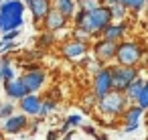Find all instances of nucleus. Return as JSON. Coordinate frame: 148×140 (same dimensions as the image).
<instances>
[{"label": "nucleus", "mask_w": 148, "mask_h": 140, "mask_svg": "<svg viewBox=\"0 0 148 140\" xmlns=\"http://www.w3.org/2000/svg\"><path fill=\"white\" fill-rule=\"evenodd\" d=\"M112 23H114V14H112L110 6H99V8L89 10V12L77 10V14L73 16L75 29L87 33L89 37H101V33L106 31V27L112 25Z\"/></svg>", "instance_id": "obj_1"}, {"label": "nucleus", "mask_w": 148, "mask_h": 140, "mask_svg": "<svg viewBox=\"0 0 148 140\" xmlns=\"http://www.w3.org/2000/svg\"><path fill=\"white\" fill-rule=\"evenodd\" d=\"M25 0H4L0 6V33L21 29L25 23Z\"/></svg>", "instance_id": "obj_2"}, {"label": "nucleus", "mask_w": 148, "mask_h": 140, "mask_svg": "<svg viewBox=\"0 0 148 140\" xmlns=\"http://www.w3.org/2000/svg\"><path fill=\"white\" fill-rule=\"evenodd\" d=\"M132 102L126 97V93L124 91H118V89H112L110 93H106L103 97H99L97 100V112L101 114V116H108V118H120L124 112H126V108L130 106Z\"/></svg>", "instance_id": "obj_3"}, {"label": "nucleus", "mask_w": 148, "mask_h": 140, "mask_svg": "<svg viewBox=\"0 0 148 140\" xmlns=\"http://www.w3.org/2000/svg\"><path fill=\"white\" fill-rule=\"evenodd\" d=\"M144 55V49L140 43L136 41H120L118 45V53H116V63L118 65H126V67H136L140 65Z\"/></svg>", "instance_id": "obj_4"}, {"label": "nucleus", "mask_w": 148, "mask_h": 140, "mask_svg": "<svg viewBox=\"0 0 148 140\" xmlns=\"http://www.w3.org/2000/svg\"><path fill=\"white\" fill-rule=\"evenodd\" d=\"M112 79H114V89L118 91H126L128 85L140 75V71L136 67H126V65H112Z\"/></svg>", "instance_id": "obj_5"}, {"label": "nucleus", "mask_w": 148, "mask_h": 140, "mask_svg": "<svg viewBox=\"0 0 148 140\" xmlns=\"http://www.w3.org/2000/svg\"><path fill=\"white\" fill-rule=\"evenodd\" d=\"M87 51H89V41H81V39H77V37H71V39L65 41L63 47H61V55H63L65 59H69V61H79V59H83V57L87 55Z\"/></svg>", "instance_id": "obj_6"}, {"label": "nucleus", "mask_w": 148, "mask_h": 140, "mask_svg": "<svg viewBox=\"0 0 148 140\" xmlns=\"http://www.w3.org/2000/svg\"><path fill=\"white\" fill-rule=\"evenodd\" d=\"M114 89V79H112V69L110 67H101L99 71H95L93 81H91V93L99 97H103L106 93H110Z\"/></svg>", "instance_id": "obj_7"}, {"label": "nucleus", "mask_w": 148, "mask_h": 140, "mask_svg": "<svg viewBox=\"0 0 148 140\" xmlns=\"http://www.w3.org/2000/svg\"><path fill=\"white\" fill-rule=\"evenodd\" d=\"M118 41H112V39H99V41H95V45H93V57L97 59V61H101V63H110V61H114L116 59V53H118Z\"/></svg>", "instance_id": "obj_8"}, {"label": "nucleus", "mask_w": 148, "mask_h": 140, "mask_svg": "<svg viewBox=\"0 0 148 140\" xmlns=\"http://www.w3.org/2000/svg\"><path fill=\"white\" fill-rule=\"evenodd\" d=\"M21 79H23V83L27 85L29 93H37V91L45 85L47 73H45L41 67H31V69H27V71L21 75Z\"/></svg>", "instance_id": "obj_9"}, {"label": "nucleus", "mask_w": 148, "mask_h": 140, "mask_svg": "<svg viewBox=\"0 0 148 140\" xmlns=\"http://www.w3.org/2000/svg\"><path fill=\"white\" fill-rule=\"evenodd\" d=\"M27 8L31 10V16H33L35 25H41L45 21V16L53 8V0H31V2L27 4Z\"/></svg>", "instance_id": "obj_10"}, {"label": "nucleus", "mask_w": 148, "mask_h": 140, "mask_svg": "<svg viewBox=\"0 0 148 140\" xmlns=\"http://www.w3.org/2000/svg\"><path fill=\"white\" fill-rule=\"evenodd\" d=\"M69 21H71V19H67L63 12H59L57 8H51V12H49V14L45 16V21H43V27H45V31L57 33V31L65 29V27L69 25Z\"/></svg>", "instance_id": "obj_11"}, {"label": "nucleus", "mask_w": 148, "mask_h": 140, "mask_svg": "<svg viewBox=\"0 0 148 140\" xmlns=\"http://www.w3.org/2000/svg\"><path fill=\"white\" fill-rule=\"evenodd\" d=\"M29 128V116L27 114H12L10 118L4 120L2 124V130L6 134H21Z\"/></svg>", "instance_id": "obj_12"}, {"label": "nucleus", "mask_w": 148, "mask_h": 140, "mask_svg": "<svg viewBox=\"0 0 148 140\" xmlns=\"http://www.w3.org/2000/svg\"><path fill=\"white\" fill-rule=\"evenodd\" d=\"M41 106H43V100H41L37 93H27V95L18 102L21 112L27 114V116H39V114H41Z\"/></svg>", "instance_id": "obj_13"}, {"label": "nucleus", "mask_w": 148, "mask_h": 140, "mask_svg": "<svg viewBox=\"0 0 148 140\" xmlns=\"http://www.w3.org/2000/svg\"><path fill=\"white\" fill-rule=\"evenodd\" d=\"M4 91H6V95H8L10 100H14V102H21V100L29 93V89H27V85L23 83L21 77H16V79L4 83Z\"/></svg>", "instance_id": "obj_14"}, {"label": "nucleus", "mask_w": 148, "mask_h": 140, "mask_svg": "<svg viewBox=\"0 0 148 140\" xmlns=\"http://www.w3.org/2000/svg\"><path fill=\"white\" fill-rule=\"evenodd\" d=\"M128 33V23H124V21H116V23H112V25H108L106 27V31L101 33V37L103 39H112V41H122L124 39V35Z\"/></svg>", "instance_id": "obj_15"}, {"label": "nucleus", "mask_w": 148, "mask_h": 140, "mask_svg": "<svg viewBox=\"0 0 148 140\" xmlns=\"http://www.w3.org/2000/svg\"><path fill=\"white\" fill-rule=\"evenodd\" d=\"M144 112H146V110H142L136 102H132V104L126 108V112L122 114V120H124V124H140V118H142Z\"/></svg>", "instance_id": "obj_16"}, {"label": "nucleus", "mask_w": 148, "mask_h": 140, "mask_svg": "<svg viewBox=\"0 0 148 140\" xmlns=\"http://www.w3.org/2000/svg\"><path fill=\"white\" fill-rule=\"evenodd\" d=\"M0 79H2V83H8V81L16 79L14 77V63L6 55H2V59H0Z\"/></svg>", "instance_id": "obj_17"}, {"label": "nucleus", "mask_w": 148, "mask_h": 140, "mask_svg": "<svg viewBox=\"0 0 148 140\" xmlns=\"http://www.w3.org/2000/svg\"><path fill=\"white\" fill-rule=\"evenodd\" d=\"M53 8L63 12L67 19H73L77 14V2L75 0H53Z\"/></svg>", "instance_id": "obj_18"}, {"label": "nucleus", "mask_w": 148, "mask_h": 140, "mask_svg": "<svg viewBox=\"0 0 148 140\" xmlns=\"http://www.w3.org/2000/svg\"><path fill=\"white\" fill-rule=\"evenodd\" d=\"M144 83H146V81L138 75V77L128 85V89L124 91V93H126V97H128L130 102H136V100H138V95H140V93H142V89H144Z\"/></svg>", "instance_id": "obj_19"}, {"label": "nucleus", "mask_w": 148, "mask_h": 140, "mask_svg": "<svg viewBox=\"0 0 148 140\" xmlns=\"http://www.w3.org/2000/svg\"><path fill=\"white\" fill-rule=\"evenodd\" d=\"M55 110H57V102H55L53 97H45V100H43V106H41L39 118H47V116H51Z\"/></svg>", "instance_id": "obj_20"}, {"label": "nucleus", "mask_w": 148, "mask_h": 140, "mask_svg": "<svg viewBox=\"0 0 148 140\" xmlns=\"http://www.w3.org/2000/svg\"><path fill=\"white\" fill-rule=\"evenodd\" d=\"M77 2V8L83 10V12H89V10H95L99 6H103L101 0H75Z\"/></svg>", "instance_id": "obj_21"}, {"label": "nucleus", "mask_w": 148, "mask_h": 140, "mask_svg": "<svg viewBox=\"0 0 148 140\" xmlns=\"http://www.w3.org/2000/svg\"><path fill=\"white\" fill-rule=\"evenodd\" d=\"M120 2L128 8V10H132V12H140L148 2H146V0H120Z\"/></svg>", "instance_id": "obj_22"}, {"label": "nucleus", "mask_w": 148, "mask_h": 140, "mask_svg": "<svg viewBox=\"0 0 148 140\" xmlns=\"http://www.w3.org/2000/svg\"><path fill=\"white\" fill-rule=\"evenodd\" d=\"M128 8L122 4V2H118V4H114L112 6V14H114V21H124L126 16H128Z\"/></svg>", "instance_id": "obj_23"}, {"label": "nucleus", "mask_w": 148, "mask_h": 140, "mask_svg": "<svg viewBox=\"0 0 148 140\" xmlns=\"http://www.w3.org/2000/svg\"><path fill=\"white\" fill-rule=\"evenodd\" d=\"M12 114H14V104L6 102V104L0 106V120H6V118H10Z\"/></svg>", "instance_id": "obj_24"}, {"label": "nucleus", "mask_w": 148, "mask_h": 140, "mask_svg": "<svg viewBox=\"0 0 148 140\" xmlns=\"http://www.w3.org/2000/svg\"><path fill=\"white\" fill-rule=\"evenodd\" d=\"M136 104H138V106H140L142 110H148V81L144 83V89H142V93L138 95Z\"/></svg>", "instance_id": "obj_25"}, {"label": "nucleus", "mask_w": 148, "mask_h": 140, "mask_svg": "<svg viewBox=\"0 0 148 140\" xmlns=\"http://www.w3.org/2000/svg\"><path fill=\"white\" fill-rule=\"evenodd\" d=\"M39 39H41L39 43H41L43 47H51V45L55 43V37H53V33H51V31H45V33L39 37Z\"/></svg>", "instance_id": "obj_26"}, {"label": "nucleus", "mask_w": 148, "mask_h": 140, "mask_svg": "<svg viewBox=\"0 0 148 140\" xmlns=\"http://www.w3.org/2000/svg\"><path fill=\"white\" fill-rule=\"evenodd\" d=\"M18 35H21V29H14V31H8V33H4L0 41H4V43H10V41H16V39H18Z\"/></svg>", "instance_id": "obj_27"}, {"label": "nucleus", "mask_w": 148, "mask_h": 140, "mask_svg": "<svg viewBox=\"0 0 148 140\" xmlns=\"http://www.w3.org/2000/svg\"><path fill=\"white\" fill-rule=\"evenodd\" d=\"M65 122H67V124L73 128V126H81V124H83V118H81V114H71V116H69Z\"/></svg>", "instance_id": "obj_28"}, {"label": "nucleus", "mask_w": 148, "mask_h": 140, "mask_svg": "<svg viewBox=\"0 0 148 140\" xmlns=\"http://www.w3.org/2000/svg\"><path fill=\"white\" fill-rule=\"evenodd\" d=\"M14 49H16V41H10V43H4L2 41V51H0V53H10Z\"/></svg>", "instance_id": "obj_29"}, {"label": "nucleus", "mask_w": 148, "mask_h": 140, "mask_svg": "<svg viewBox=\"0 0 148 140\" xmlns=\"http://www.w3.org/2000/svg\"><path fill=\"white\" fill-rule=\"evenodd\" d=\"M138 126L140 124H124V132H134V130H138Z\"/></svg>", "instance_id": "obj_30"}, {"label": "nucleus", "mask_w": 148, "mask_h": 140, "mask_svg": "<svg viewBox=\"0 0 148 140\" xmlns=\"http://www.w3.org/2000/svg\"><path fill=\"white\" fill-rule=\"evenodd\" d=\"M61 132H57V130H51L49 134H47V140H57V136H59Z\"/></svg>", "instance_id": "obj_31"}, {"label": "nucleus", "mask_w": 148, "mask_h": 140, "mask_svg": "<svg viewBox=\"0 0 148 140\" xmlns=\"http://www.w3.org/2000/svg\"><path fill=\"white\" fill-rule=\"evenodd\" d=\"M101 2H103V6H110V8H112L114 4H118V2H120V0H101Z\"/></svg>", "instance_id": "obj_32"}, {"label": "nucleus", "mask_w": 148, "mask_h": 140, "mask_svg": "<svg viewBox=\"0 0 148 140\" xmlns=\"http://www.w3.org/2000/svg\"><path fill=\"white\" fill-rule=\"evenodd\" d=\"M97 140H108V138H106V134H99V136H97Z\"/></svg>", "instance_id": "obj_33"}, {"label": "nucleus", "mask_w": 148, "mask_h": 140, "mask_svg": "<svg viewBox=\"0 0 148 140\" xmlns=\"http://www.w3.org/2000/svg\"><path fill=\"white\" fill-rule=\"evenodd\" d=\"M0 140H6L4 138V130H0Z\"/></svg>", "instance_id": "obj_34"}, {"label": "nucleus", "mask_w": 148, "mask_h": 140, "mask_svg": "<svg viewBox=\"0 0 148 140\" xmlns=\"http://www.w3.org/2000/svg\"><path fill=\"white\" fill-rule=\"evenodd\" d=\"M2 2H4V0H0V6H2Z\"/></svg>", "instance_id": "obj_35"}, {"label": "nucleus", "mask_w": 148, "mask_h": 140, "mask_svg": "<svg viewBox=\"0 0 148 140\" xmlns=\"http://www.w3.org/2000/svg\"><path fill=\"white\" fill-rule=\"evenodd\" d=\"M25 2H27V4H29V2H31V0H25Z\"/></svg>", "instance_id": "obj_36"}, {"label": "nucleus", "mask_w": 148, "mask_h": 140, "mask_svg": "<svg viewBox=\"0 0 148 140\" xmlns=\"http://www.w3.org/2000/svg\"><path fill=\"white\" fill-rule=\"evenodd\" d=\"M146 12H148V4H146Z\"/></svg>", "instance_id": "obj_37"}, {"label": "nucleus", "mask_w": 148, "mask_h": 140, "mask_svg": "<svg viewBox=\"0 0 148 140\" xmlns=\"http://www.w3.org/2000/svg\"><path fill=\"white\" fill-rule=\"evenodd\" d=\"M146 2H148V0H146Z\"/></svg>", "instance_id": "obj_38"}]
</instances>
